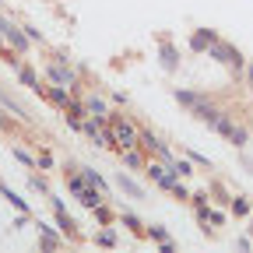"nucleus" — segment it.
Masks as SVG:
<instances>
[{
  "label": "nucleus",
  "instance_id": "obj_1",
  "mask_svg": "<svg viewBox=\"0 0 253 253\" xmlns=\"http://www.w3.org/2000/svg\"><path fill=\"white\" fill-rule=\"evenodd\" d=\"M204 123L211 126V130H214V134H221V137H225V141H232L236 148H243V144L250 141V134L243 130V126H236V123H232V120H229L225 113H221V109H214V113H211V116H208Z\"/></svg>",
  "mask_w": 253,
  "mask_h": 253
},
{
  "label": "nucleus",
  "instance_id": "obj_2",
  "mask_svg": "<svg viewBox=\"0 0 253 253\" xmlns=\"http://www.w3.org/2000/svg\"><path fill=\"white\" fill-rule=\"evenodd\" d=\"M109 130L116 137V148H137L141 144V126H134L130 120H123V116H109Z\"/></svg>",
  "mask_w": 253,
  "mask_h": 253
},
{
  "label": "nucleus",
  "instance_id": "obj_3",
  "mask_svg": "<svg viewBox=\"0 0 253 253\" xmlns=\"http://www.w3.org/2000/svg\"><path fill=\"white\" fill-rule=\"evenodd\" d=\"M208 56H211V60H218V63H225V67H232V71H243V67H246L243 56H239V49H236V46H229V42H221V39H214V42H211Z\"/></svg>",
  "mask_w": 253,
  "mask_h": 253
},
{
  "label": "nucleus",
  "instance_id": "obj_4",
  "mask_svg": "<svg viewBox=\"0 0 253 253\" xmlns=\"http://www.w3.org/2000/svg\"><path fill=\"white\" fill-rule=\"evenodd\" d=\"M81 130L95 141V144H99V148H116V137H113V130H109V126H102V120L99 116H91V120H84L81 123Z\"/></svg>",
  "mask_w": 253,
  "mask_h": 253
},
{
  "label": "nucleus",
  "instance_id": "obj_5",
  "mask_svg": "<svg viewBox=\"0 0 253 253\" xmlns=\"http://www.w3.org/2000/svg\"><path fill=\"white\" fill-rule=\"evenodd\" d=\"M176 102H179V106H186V109L194 113L197 120H201V113L211 106V102L204 99V95H197V91H186V88H179V91H176Z\"/></svg>",
  "mask_w": 253,
  "mask_h": 253
},
{
  "label": "nucleus",
  "instance_id": "obj_6",
  "mask_svg": "<svg viewBox=\"0 0 253 253\" xmlns=\"http://www.w3.org/2000/svg\"><path fill=\"white\" fill-rule=\"evenodd\" d=\"M46 74H49V81H56V84H63V88H74V84H78V74L67 71V67H60V63L46 67Z\"/></svg>",
  "mask_w": 253,
  "mask_h": 253
},
{
  "label": "nucleus",
  "instance_id": "obj_7",
  "mask_svg": "<svg viewBox=\"0 0 253 253\" xmlns=\"http://www.w3.org/2000/svg\"><path fill=\"white\" fill-rule=\"evenodd\" d=\"M84 109H88V116H99V120H106V123H109V116H113L102 95H88V99H84Z\"/></svg>",
  "mask_w": 253,
  "mask_h": 253
},
{
  "label": "nucleus",
  "instance_id": "obj_8",
  "mask_svg": "<svg viewBox=\"0 0 253 253\" xmlns=\"http://www.w3.org/2000/svg\"><path fill=\"white\" fill-rule=\"evenodd\" d=\"M158 60H162V67H166L169 74L179 67V53L172 49V42H158Z\"/></svg>",
  "mask_w": 253,
  "mask_h": 253
},
{
  "label": "nucleus",
  "instance_id": "obj_9",
  "mask_svg": "<svg viewBox=\"0 0 253 253\" xmlns=\"http://www.w3.org/2000/svg\"><path fill=\"white\" fill-rule=\"evenodd\" d=\"M214 39H218V36H214L211 28H201V32H194V39H190V49H197V53H208Z\"/></svg>",
  "mask_w": 253,
  "mask_h": 253
},
{
  "label": "nucleus",
  "instance_id": "obj_10",
  "mask_svg": "<svg viewBox=\"0 0 253 253\" xmlns=\"http://www.w3.org/2000/svg\"><path fill=\"white\" fill-rule=\"evenodd\" d=\"M102 197H106V194H102L99 186H91V183H84V190L78 194V201H81L84 208H99V204H102Z\"/></svg>",
  "mask_w": 253,
  "mask_h": 253
},
{
  "label": "nucleus",
  "instance_id": "obj_11",
  "mask_svg": "<svg viewBox=\"0 0 253 253\" xmlns=\"http://www.w3.org/2000/svg\"><path fill=\"white\" fill-rule=\"evenodd\" d=\"M116 186L123 190L126 197H144V190H141V186H137V183H134L130 176H126V172H120V176H116Z\"/></svg>",
  "mask_w": 253,
  "mask_h": 253
},
{
  "label": "nucleus",
  "instance_id": "obj_12",
  "mask_svg": "<svg viewBox=\"0 0 253 253\" xmlns=\"http://www.w3.org/2000/svg\"><path fill=\"white\" fill-rule=\"evenodd\" d=\"M141 148H144V151H151V155H158L166 144L158 141V134H155V130H141Z\"/></svg>",
  "mask_w": 253,
  "mask_h": 253
},
{
  "label": "nucleus",
  "instance_id": "obj_13",
  "mask_svg": "<svg viewBox=\"0 0 253 253\" xmlns=\"http://www.w3.org/2000/svg\"><path fill=\"white\" fill-rule=\"evenodd\" d=\"M197 218L204 221L208 229H214V225H225V214H221V211H211V208H201V211H197Z\"/></svg>",
  "mask_w": 253,
  "mask_h": 253
},
{
  "label": "nucleus",
  "instance_id": "obj_14",
  "mask_svg": "<svg viewBox=\"0 0 253 253\" xmlns=\"http://www.w3.org/2000/svg\"><path fill=\"white\" fill-rule=\"evenodd\" d=\"M123 162L130 166V169H144V155L137 148H123Z\"/></svg>",
  "mask_w": 253,
  "mask_h": 253
},
{
  "label": "nucleus",
  "instance_id": "obj_15",
  "mask_svg": "<svg viewBox=\"0 0 253 253\" xmlns=\"http://www.w3.org/2000/svg\"><path fill=\"white\" fill-rule=\"evenodd\" d=\"M81 176H84V183H91V186H99L102 194L109 197V183H106V179H102L99 172H91V169H81Z\"/></svg>",
  "mask_w": 253,
  "mask_h": 253
},
{
  "label": "nucleus",
  "instance_id": "obj_16",
  "mask_svg": "<svg viewBox=\"0 0 253 253\" xmlns=\"http://www.w3.org/2000/svg\"><path fill=\"white\" fill-rule=\"evenodd\" d=\"M46 95H49V99H53L56 106H71V95H67V91H63V88H49Z\"/></svg>",
  "mask_w": 253,
  "mask_h": 253
},
{
  "label": "nucleus",
  "instance_id": "obj_17",
  "mask_svg": "<svg viewBox=\"0 0 253 253\" xmlns=\"http://www.w3.org/2000/svg\"><path fill=\"white\" fill-rule=\"evenodd\" d=\"M91 211H95V218H99L102 225H109V221H113V211H109L106 204H99V208H91Z\"/></svg>",
  "mask_w": 253,
  "mask_h": 253
},
{
  "label": "nucleus",
  "instance_id": "obj_18",
  "mask_svg": "<svg viewBox=\"0 0 253 253\" xmlns=\"http://www.w3.org/2000/svg\"><path fill=\"white\" fill-rule=\"evenodd\" d=\"M148 236H151L155 243H166V239H169V232H166L162 225H151V229H148Z\"/></svg>",
  "mask_w": 253,
  "mask_h": 253
},
{
  "label": "nucleus",
  "instance_id": "obj_19",
  "mask_svg": "<svg viewBox=\"0 0 253 253\" xmlns=\"http://www.w3.org/2000/svg\"><path fill=\"white\" fill-rule=\"evenodd\" d=\"M120 221H123L126 229H134V232H141V225H144V221H141V218H134V214H123Z\"/></svg>",
  "mask_w": 253,
  "mask_h": 253
},
{
  "label": "nucleus",
  "instance_id": "obj_20",
  "mask_svg": "<svg viewBox=\"0 0 253 253\" xmlns=\"http://www.w3.org/2000/svg\"><path fill=\"white\" fill-rule=\"evenodd\" d=\"M172 172H176L179 179H186V176L194 172V169H190V162H172Z\"/></svg>",
  "mask_w": 253,
  "mask_h": 253
},
{
  "label": "nucleus",
  "instance_id": "obj_21",
  "mask_svg": "<svg viewBox=\"0 0 253 253\" xmlns=\"http://www.w3.org/2000/svg\"><path fill=\"white\" fill-rule=\"evenodd\" d=\"M232 214H239V218H243V214H250V204H246L243 197H236V201H232Z\"/></svg>",
  "mask_w": 253,
  "mask_h": 253
},
{
  "label": "nucleus",
  "instance_id": "obj_22",
  "mask_svg": "<svg viewBox=\"0 0 253 253\" xmlns=\"http://www.w3.org/2000/svg\"><path fill=\"white\" fill-rule=\"evenodd\" d=\"M113 243H116L113 232H99V246H113Z\"/></svg>",
  "mask_w": 253,
  "mask_h": 253
},
{
  "label": "nucleus",
  "instance_id": "obj_23",
  "mask_svg": "<svg viewBox=\"0 0 253 253\" xmlns=\"http://www.w3.org/2000/svg\"><path fill=\"white\" fill-rule=\"evenodd\" d=\"M214 201H218V204H229V194H225L221 186H214Z\"/></svg>",
  "mask_w": 253,
  "mask_h": 253
},
{
  "label": "nucleus",
  "instance_id": "obj_24",
  "mask_svg": "<svg viewBox=\"0 0 253 253\" xmlns=\"http://www.w3.org/2000/svg\"><path fill=\"white\" fill-rule=\"evenodd\" d=\"M194 208H197V211L208 208V194H197V197H194Z\"/></svg>",
  "mask_w": 253,
  "mask_h": 253
},
{
  "label": "nucleus",
  "instance_id": "obj_25",
  "mask_svg": "<svg viewBox=\"0 0 253 253\" xmlns=\"http://www.w3.org/2000/svg\"><path fill=\"white\" fill-rule=\"evenodd\" d=\"M21 81H25V84H36V74H32V71L25 67V71H21Z\"/></svg>",
  "mask_w": 253,
  "mask_h": 253
},
{
  "label": "nucleus",
  "instance_id": "obj_26",
  "mask_svg": "<svg viewBox=\"0 0 253 253\" xmlns=\"http://www.w3.org/2000/svg\"><path fill=\"white\" fill-rule=\"evenodd\" d=\"M246 81L253 84V63H250V67H246Z\"/></svg>",
  "mask_w": 253,
  "mask_h": 253
}]
</instances>
